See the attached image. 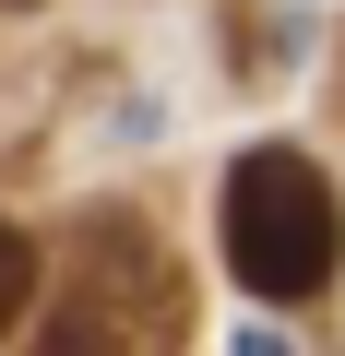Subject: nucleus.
<instances>
[{
  "label": "nucleus",
  "mask_w": 345,
  "mask_h": 356,
  "mask_svg": "<svg viewBox=\"0 0 345 356\" xmlns=\"http://www.w3.org/2000/svg\"><path fill=\"white\" fill-rule=\"evenodd\" d=\"M179 332H191V285H179V261L155 250V226H143L131 202H95L84 238H72V285H60L36 356H131V344L167 356Z\"/></svg>",
  "instance_id": "1"
},
{
  "label": "nucleus",
  "mask_w": 345,
  "mask_h": 356,
  "mask_svg": "<svg viewBox=\"0 0 345 356\" xmlns=\"http://www.w3.org/2000/svg\"><path fill=\"white\" fill-rule=\"evenodd\" d=\"M333 261H345V214H333V191H321V166L286 154V143H250V154L227 166V273H238L250 297L298 309V297L333 285Z\"/></svg>",
  "instance_id": "2"
},
{
  "label": "nucleus",
  "mask_w": 345,
  "mask_h": 356,
  "mask_svg": "<svg viewBox=\"0 0 345 356\" xmlns=\"http://www.w3.org/2000/svg\"><path fill=\"white\" fill-rule=\"evenodd\" d=\"M24 309H36V250H24V226H0V344H13Z\"/></svg>",
  "instance_id": "3"
},
{
  "label": "nucleus",
  "mask_w": 345,
  "mask_h": 356,
  "mask_svg": "<svg viewBox=\"0 0 345 356\" xmlns=\"http://www.w3.org/2000/svg\"><path fill=\"white\" fill-rule=\"evenodd\" d=\"M238 356H286V344H274V332H238Z\"/></svg>",
  "instance_id": "4"
},
{
  "label": "nucleus",
  "mask_w": 345,
  "mask_h": 356,
  "mask_svg": "<svg viewBox=\"0 0 345 356\" xmlns=\"http://www.w3.org/2000/svg\"><path fill=\"white\" fill-rule=\"evenodd\" d=\"M0 13H36V0H0Z\"/></svg>",
  "instance_id": "5"
}]
</instances>
